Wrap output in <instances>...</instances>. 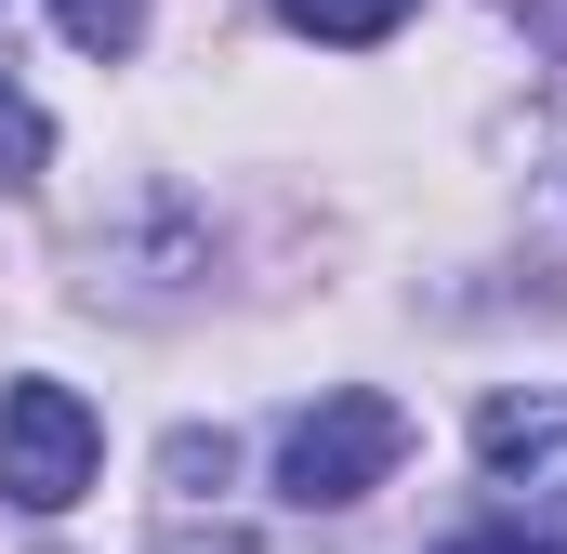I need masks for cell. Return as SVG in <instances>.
I'll return each instance as SVG.
<instances>
[{
	"instance_id": "obj_1",
	"label": "cell",
	"mask_w": 567,
	"mask_h": 554,
	"mask_svg": "<svg viewBox=\"0 0 567 554\" xmlns=\"http://www.w3.org/2000/svg\"><path fill=\"white\" fill-rule=\"evenodd\" d=\"M396 462H410V410H396V397H370V383H343V397L290 410V435H278V489L303 502V515L370 502Z\"/></svg>"
},
{
	"instance_id": "obj_5",
	"label": "cell",
	"mask_w": 567,
	"mask_h": 554,
	"mask_svg": "<svg viewBox=\"0 0 567 554\" xmlns=\"http://www.w3.org/2000/svg\"><path fill=\"white\" fill-rule=\"evenodd\" d=\"M303 40H343V53H370V40H396L410 27V0H278Z\"/></svg>"
},
{
	"instance_id": "obj_3",
	"label": "cell",
	"mask_w": 567,
	"mask_h": 554,
	"mask_svg": "<svg viewBox=\"0 0 567 554\" xmlns=\"http://www.w3.org/2000/svg\"><path fill=\"white\" fill-rule=\"evenodd\" d=\"M475 462H488L502 489L567 475V397H488V410H475Z\"/></svg>"
},
{
	"instance_id": "obj_4",
	"label": "cell",
	"mask_w": 567,
	"mask_h": 554,
	"mask_svg": "<svg viewBox=\"0 0 567 554\" xmlns=\"http://www.w3.org/2000/svg\"><path fill=\"white\" fill-rule=\"evenodd\" d=\"M515 515L502 529H462L449 554H567V475H542V489H502Z\"/></svg>"
},
{
	"instance_id": "obj_6",
	"label": "cell",
	"mask_w": 567,
	"mask_h": 554,
	"mask_svg": "<svg viewBox=\"0 0 567 554\" xmlns=\"http://www.w3.org/2000/svg\"><path fill=\"white\" fill-rule=\"evenodd\" d=\"M53 27H66L80 53H106V66H120V53L145 40V0H53Z\"/></svg>"
},
{
	"instance_id": "obj_7",
	"label": "cell",
	"mask_w": 567,
	"mask_h": 554,
	"mask_svg": "<svg viewBox=\"0 0 567 554\" xmlns=\"http://www.w3.org/2000/svg\"><path fill=\"white\" fill-rule=\"evenodd\" d=\"M40 158H53V120L0 93V185H40Z\"/></svg>"
},
{
	"instance_id": "obj_8",
	"label": "cell",
	"mask_w": 567,
	"mask_h": 554,
	"mask_svg": "<svg viewBox=\"0 0 567 554\" xmlns=\"http://www.w3.org/2000/svg\"><path fill=\"white\" fill-rule=\"evenodd\" d=\"M158 475H172L185 502H212V489H225V435H172V462H158Z\"/></svg>"
},
{
	"instance_id": "obj_2",
	"label": "cell",
	"mask_w": 567,
	"mask_h": 554,
	"mask_svg": "<svg viewBox=\"0 0 567 554\" xmlns=\"http://www.w3.org/2000/svg\"><path fill=\"white\" fill-rule=\"evenodd\" d=\"M93 462H106V422L80 410V383H13L0 397V489L27 515H66L93 489Z\"/></svg>"
}]
</instances>
